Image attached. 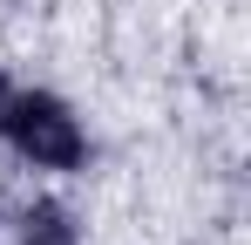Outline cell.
Segmentation results:
<instances>
[{"label": "cell", "instance_id": "1", "mask_svg": "<svg viewBox=\"0 0 251 245\" xmlns=\"http://www.w3.org/2000/svg\"><path fill=\"white\" fill-rule=\"evenodd\" d=\"M7 129H14L21 157H34L41 170L82 163V129H75V116H68L54 95H21V102L7 109Z\"/></svg>", "mask_w": 251, "mask_h": 245}, {"label": "cell", "instance_id": "2", "mask_svg": "<svg viewBox=\"0 0 251 245\" xmlns=\"http://www.w3.org/2000/svg\"><path fill=\"white\" fill-rule=\"evenodd\" d=\"M21 245H75V225H68V211H54V204L27 211V232H21Z\"/></svg>", "mask_w": 251, "mask_h": 245}]
</instances>
